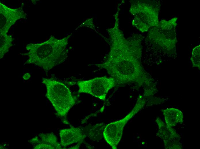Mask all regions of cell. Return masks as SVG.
<instances>
[{
  "label": "cell",
  "instance_id": "cell-7",
  "mask_svg": "<svg viewBox=\"0 0 200 149\" xmlns=\"http://www.w3.org/2000/svg\"><path fill=\"white\" fill-rule=\"evenodd\" d=\"M59 136L60 144L64 147L75 143L81 144L85 137L81 128L73 127L61 130L59 132Z\"/></svg>",
  "mask_w": 200,
  "mask_h": 149
},
{
  "label": "cell",
  "instance_id": "cell-4",
  "mask_svg": "<svg viewBox=\"0 0 200 149\" xmlns=\"http://www.w3.org/2000/svg\"><path fill=\"white\" fill-rule=\"evenodd\" d=\"M144 101L139 99L130 112L123 118L107 125L103 135L105 141L113 149H116L123 135L124 127L130 120L143 106Z\"/></svg>",
  "mask_w": 200,
  "mask_h": 149
},
{
  "label": "cell",
  "instance_id": "cell-6",
  "mask_svg": "<svg viewBox=\"0 0 200 149\" xmlns=\"http://www.w3.org/2000/svg\"><path fill=\"white\" fill-rule=\"evenodd\" d=\"M29 142L34 145V149L61 148V145L57 142L56 136L52 133H40L38 136L30 140Z\"/></svg>",
  "mask_w": 200,
  "mask_h": 149
},
{
  "label": "cell",
  "instance_id": "cell-8",
  "mask_svg": "<svg viewBox=\"0 0 200 149\" xmlns=\"http://www.w3.org/2000/svg\"><path fill=\"white\" fill-rule=\"evenodd\" d=\"M193 66L200 68V45L194 48L191 58Z\"/></svg>",
  "mask_w": 200,
  "mask_h": 149
},
{
  "label": "cell",
  "instance_id": "cell-9",
  "mask_svg": "<svg viewBox=\"0 0 200 149\" xmlns=\"http://www.w3.org/2000/svg\"><path fill=\"white\" fill-rule=\"evenodd\" d=\"M30 77V74L28 73H25L22 76L23 78L25 80H28L29 79Z\"/></svg>",
  "mask_w": 200,
  "mask_h": 149
},
{
  "label": "cell",
  "instance_id": "cell-5",
  "mask_svg": "<svg viewBox=\"0 0 200 149\" xmlns=\"http://www.w3.org/2000/svg\"><path fill=\"white\" fill-rule=\"evenodd\" d=\"M78 93H85L105 101L109 90L116 85L114 79L106 76L97 77L86 81H79Z\"/></svg>",
  "mask_w": 200,
  "mask_h": 149
},
{
  "label": "cell",
  "instance_id": "cell-1",
  "mask_svg": "<svg viewBox=\"0 0 200 149\" xmlns=\"http://www.w3.org/2000/svg\"><path fill=\"white\" fill-rule=\"evenodd\" d=\"M133 45L124 41L112 42L106 60L96 64L100 69L106 70L116 85L137 82L144 77Z\"/></svg>",
  "mask_w": 200,
  "mask_h": 149
},
{
  "label": "cell",
  "instance_id": "cell-3",
  "mask_svg": "<svg viewBox=\"0 0 200 149\" xmlns=\"http://www.w3.org/2000/svg\"><path fill=\"white\" fill-rule=\"evenodd\" d=\"M42 82L46 86V96L56 112V115L63 122L70 124L67 117L70 109L75 104L76 97L69 89L63 83L52 79L42 78Z\"/></svg>",
  "mask_w": 200,
  "mask_h": 149
},
{
  "label": "cell",
  "instance_id": "cell-2",
  "mask_svg": "<svg viewBox=\"0 0 200 149\" xmlns=\"http://www.w3.org/2000/svg\"><path fill=\"white\" fill-rule=\"evenodd\" d=\"M67 42L51 41L38 44L28 45L30 51L27 54L29 59L25 64H34L46 73L53 67L64 61L67 56Z\"/></svg>",
  "mask_w": 200,
  "mask_h": 149
}]
</instances>
